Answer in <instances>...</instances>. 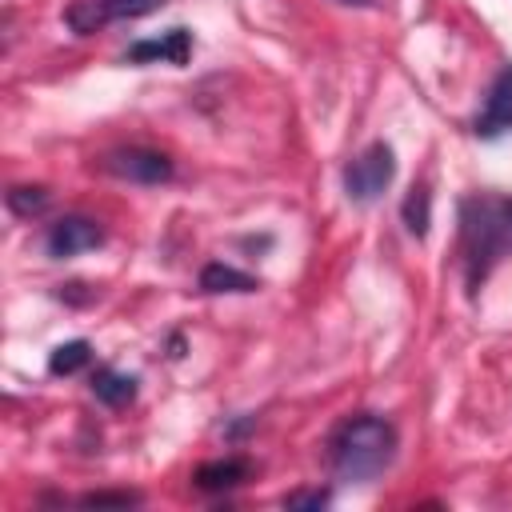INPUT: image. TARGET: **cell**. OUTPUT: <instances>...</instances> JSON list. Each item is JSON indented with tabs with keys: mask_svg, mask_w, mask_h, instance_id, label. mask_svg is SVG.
<instances>
[{
	"mask_svg": "<svg viewBox=\"0 0 512 512\" xmlns=\"http://www.w3.org/2000/svg\"><path fill=\"white\" fill-rule=\"evenodd\" d=\"M460 256L464 280L476 292L512 256V196L472 192L460 200Z\"/></svg>",
	"mask_w": 512,
	"mask_h": 512,
	"instance_id": "1",
	"label": "cell"
},
{
	"mask_svg": "<svg viewBox=\"0 0 512 512\" xmlns=\"http://www.w3.org/2000/svg\"><path fill=\"white\" fill-rule=\"evenodd\" d=\"M396 456V428L376 416V412H360L348 416L332 436H328V460L332 472L348 484H368L376 480Z\"/></svg>",
	"mask_w": 512,
	"mask_h": 512,
	"instance_id": "2",
	"label": "cell"
},
{
	"mask_svg": "<svg viewBox=\"0 0 512 512\" xmlns=\"http://www.w3.org/2000/svg\"><path fill=\"white\" fill-rule=\"evenodd\" d=\"M392 176H396V156L384 140H376L344 168V192L352 204H372L392 184Z\"/></svg>",
	"mask_w": 512,
	"mask_h": 512,
	"instance_id": "3",
	"label": "cell"
},
{
	"mask_svg": "<svg viewBox=\"0 0 512 512\" xmlns=\"http://www.w3.org/2000/svg\"><path fill=\"white\" fill-rule=\"evenodd\" d=\"M164 4L168 0H76V4H68L64 20H68L72 32L88 36L108 20H136V16H148V12L164 8Z\"/></svg>",
	"mask_w": 512,
	"mask_h": 512,
	"instance_id": "4",
	"label": "cell"
},
{
	"mask_svg": "<svg viewBox=\"0 0 512 512\" xmlns=\"http://www.w3.org/2000/svg\"><path fill=\"white\" fill-rule=\"evenodd\" d=\"M104 172L132 180V184H164L172 180V160L152 148H116L104 156Z\"/></svg>",
	"mask_w": 512,
	"mask_h": 512,
	"instance_id": "5",
	"label": "cell"
},
{
	"mask_svg": "<svg viewBox=\"0 0 512 512\" xmlns=\"http://www.w3.org/2000/svg\"><path fill=\"white\" fill-rule=\"evenodd\" d=\"M100 240H104V228H100L96 220H88V216H60V220L48 228L44 248H48V256L64 260V256H76V252L96 248Z\"/></svg>",
	"mask_w": 512,
	"mask_h": 512,
	"instance_id": "6",
	"label": "cell"
},
{
	"mask_svg": "<svg viewBox=\"0 0 512 512\" xmlns=\"http://www.w3.org/2000/svg\"><path fill=\"white\" fill-rule=\"evenodd\" d=\"M512 132V64H504L488 88V100H484V112L476 116V136L492 140V136H504Z\"/></svg>",
	"mask_w": 512,
	"mask_h": 512,
	"instance_id": "7",
	"label": "cell"
},
{
	"mask_svg": "<svg viewBox=\"0 0 512 512\" xmlns=\"http://www.w3.org/2000/svg\"><path fill=\"white\" fill-rule=\"evenodd\" d=\"M188 56H192V32H188V28H168V32H160V36H152V40H136V44L124 52V60H132V64H148V60L184 64Z\"/></svg>",
	"mask_w": 512,
	"mask_h": 512,
	"instance_id": "8",
	"label": "cell"
},
{
	"mask_svg": "<svg viewBox=\"0 0 512 512\" xmlns=\"http://www.w3.org/2000/svg\"><path fill=\"white\" fill-rule=\"evenodd\" d=\"M248 472H252V464H248L244 456H220V460L200 464L192 480H196V488H204V492H228V488L244 484Z\"/></svg>",
	"mask_w": 512,
	"mask_h": 512,
	"instance_id": "9",
	"label": "cell"
},
{
	"mask_svg": "<svg viewBox=\"0 0 512 512\" xmlns=\"http://www.w3.org/2000/svg\"><path fill=\"white\" fill-rule=\"evenodd\" d=\"M92 396H96L100 404H108V408H124V404L136 400V376L116 372V368H100V372L92 376Z\"/></svg>",
	"mask_w": 512,
	"mask_h": 512,
	"instance_id": "10",
	"label": "cell"
},
{
	"mask_svg": "<svg viewBox=\"0 0 512 512\" xmlns=\"http://www.w3.org/2000/svg\"><path fill=\"white\" fill-rule=\"evenodd\" d=\"M200 288L204 292H256L260 280L248 276V272H240V268H232V264H224V260H212L200 272Z\"/></svg>",
	"mask_w": 512,
	"mask_h": 512,
	"instance_id": "11",
	"label": "cell"
},
{
	"mask_svg": "<svg viewBox=\"0 0 512 512\" xmlns=\"http://www.w3.org/2000/svg\"><path fill=\"white\" fill-rule=\"evenodd\" d=\"M88 360H92V344H88V340H68V344H60V348H52L48 372H52V376H72V372H80Z\"/></svg>",
	"mask_w": 512,
	"mask_h": 512,
	"instance_id": "12",
	"label": "cell"
},
{
	"mask_svg": "<svg viewBox=\"0 0 512 512\" xmlns=\"http://www.w3.org/2000/svg\"><path fill=\"white\" fill-rule=\"evenodd\" d=\"M400 216H404V224H408V232H412V236H428V220H432V196H428V188H424V184H416V188L404 196Z\"/></svg>",
	"mask_w": 512,
	"mask_h": 512,
	"instance_id": "13",
	"label": "cell"
},
{
	"mask_svg": "<svg viewBox=\"0 0 512 512\" xmlns=\"http://www.w3.org/2000/svg\"><path fill=\"white\" fill-rule=\"evenodd\" d=\"M48 204V192L40 188V184H16L12 192H8V208L16 212V216H32V212H40Z\"/></svg>",
	"mask_w": 512,
	"mask_h": 512,
	"instance_id": "14",
	"label": "cell"
},
{
	"mask_svg": "<svg viewBox=\"0 0 512 512\" xmlns=\"http://www.w3.org/2000/svg\"><path fill=\"white\" fill-rule=\"evenodd\" d=\"M88 508H128V504H140L136 492H88L84 496Z\"/></svg>",
	"mask_w": 512,
	"mask_h": 512,
	"instance_id": "15",
	"label": "cell"
},
{
	"mask_svg": "<svg viewBox=\"0 0 512 512\" xmlns=\"http://www.w3.org/2000/svg\"><path fill=\"white\" fill-rule=\"evenodd\" d=\"M324 504H328V492H320V488H300V492L284 496V508H324Z\"/></svg>",
	"mask_w": 512,
	"mask_h": 512,
	"instance_id": "16",
	"label": "cell"
},
{
	"mask_svg": "<svg viewBox=\"0 0 512 512\" xmlns=\"http://www.w3.org/2000/svg\"><path fill=\"white\" fill-rule=\"evenodd\" d=\"M340 4H368V0H340Z\"/></svg>",
	"mask_w": 512,
	"mask_h": 512,
	"instance_id": "17",
	"label": "cell"
}]
</instances>
